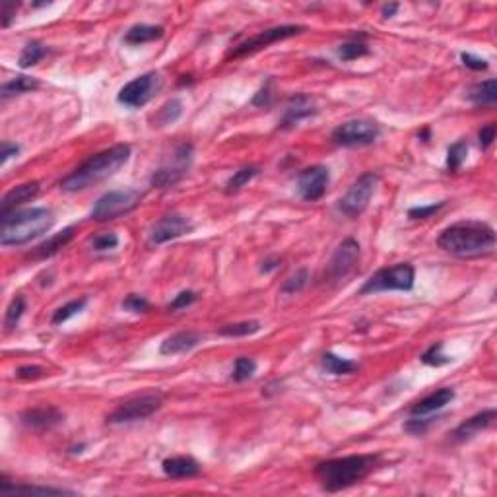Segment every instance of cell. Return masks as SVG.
Returning a JSON list of instances; mask_svg holds the SVG:
<instances>
[{
  "label": "cell",
  "mask_w": 497,
  "mask_h": 497,
  "mask_svg": "<svg viewBox=\"0 0 497 497\" xmlns=\"http://www.w3.org/2000/svg\"><path fill=\"white\" fill-rule=\"evenodd\" d=\"M379 466L381 454H350L319 462L313 472L322 490L327 493H337L364 482Z\"/></svg>",
  "instance_id": "6da1fadb"
},
{
  "label": "cell",
  "mask_w": 497,
  "mask_h": 497,
  "mask_svg": "<svg viewBox=\"0 0 497 497\" xmlns=\"http://www.w3.org/2000/svg\"><path fill=\"white\" fill-rule=\"evenodd\" d=\"M437 247L459 258L488 255L496 247V229L486 222H459L445 227L437 237Z\"/></svg>",
  "instance_id": "7a4b0ae2"
},
{
  "label": "cell",
  "mask_w": 497,
  "mask_h": 497,
  "mask_svg": "<svg viewBox=\"0 0 497 497\" xmlns=\"http://www.w3.org/2000/svg\"><path fill=\"white\" fill-rule=\"evenodd\" d=\"M131 154L132 148L129 144H117V146L103 150L99 154L89 155L82 165H78L70 175H66L60 181V189L65 192H80L89 187H95L97 183L115 175L123 165H126V161L131 160Z\"/></svg>",
  "instance_id": "3957f363"
},
{
  "label": "cell",
  "mask_w": 497,
  "mask_h": 497,
  "mask_svg": "<svg viewBox=\"0 0 497 497\" xmlns=\"http://www.w3.org/2000/svg\"><path fill=\"white\" fill-rule=\"evenodd\" d=\"M0 245L18 247L45 235L55 226V214L47 208H26L0 216Z\"/></svg>",
  "instance_id": "277c9868"
},
{
  "label": "cell",
  "mask_w": 497,
  "mask_h": 497,
  "mask_svg": "<svg viewBox=\"0 0 497 497\" xmlns=\"http://www.w3.org/2000/svg\"><path fill=\"white\" fill-rule=\"evenodd\" d=\"M416 282V271L408 263H398L395 266L381 268L361 285L359 295L381 292H410Z\"/></svg>",
  "instance_id": "5b68a950"
},
{
  "label": "cell",
  "mask_w": 497,
  "mask_h": 497,
  "mask_svg": "<svg viewBox=\"0 0 497 497\" xmlns=\"http://www.w3.org/2000/svg\"><path fill=\"white\" fill-rule=\"evenodd\" d=\"M142 200V192L136 189H117L105 192L103 197L95 200L92 208V219L95 222H109L121 216L131 214Z\"/></svg>",
  "instance_id": "8992f818"
},
{
  "label": "cell",
  "mask_w": 497,
  "mask_h": 497,
  "mask_svg": "<svg viewBox=\"0 0 497 497\" xmlns=\"http://www.w3.org/2000/svg\"><path fill=\"white\" fill-rule=\"evenodd\" d=\"M163 406V395L161 393H148V395L132 396L124 400L107 416V424H132L146 417L154 416L155 412Z\"/></svg>",
  "instance_id": "52a82bcc"
},
{
  "label": "cell",
  "mask_w": 497,
  "mask_h": 497,
  "mask_svg": "<svg viewBox=\"0 0 497 497\" xmlns=\"http://www.w3.org/2000/svg\"><path fill=\"white\" fill-rule=\"evenodd\" d=\"M192 158H195V146L189 144V142L179 144L171 152V158H169L168 163H163L161 168H158L154 171V175L150 179L152 187H155V189H169V187H175L177 183H181V179L187 175V171L190 169Z\"/></svg>",
  "instance_id": "ba28073f"
},
{
  "label": "cell",
  "mask_w": 497,
  "mask_h": 497,
  "mask_svg": "<svg viewBox=\"0 0 497 497\" xmlns=\"http://www.w3.org/2000/svg\"><path fill=\"white\" fill-rule=\"evenodd\" d=\"M377 185H379V175L377 173L367 171L364 175H359L348 189V192L338 200V212L344 214L346 218L361 216L367 210Z\"/></svg>",
  "instance_id": "9c48e42d"
},
{
  "label": "cell",
  "mask_w": 497,
  "mask_h": 497,
  "mask_svg": "<svg viewBox=\"0 0 497 497\" xmlns=\"http://www.w3.org/2000/svg\"><path fill=\"white\" fill-rule=\"evenodd\" d=\"M381 136V126L371 119H351L338 124L330 134V140L342 148L369 146Z\"/></svg>",
  "instance_id": "30bf717a"
},
{
  "label": "cell",
  "mask_w": 497,
  "mask_h": 497,
  "mask_svg": "<svg viewBox=\"0 0 497 497\" xmlns=\"http://www.w3.org/2000/svg\"><path fill=\"white\" fill-rule=\"evenodd\" d=\"M303 31H305L303 26H293V23H288V26H274V28H268V30L258 31L256 36L248 37L243 43L235 45L234 49L229 51V55H227V59H241V57L255 55V53L271 47L272 43H278V41H284V39H290V37L300 36Z\"/></svg>",
  "instance_id": "8fae6325"
},
{
  "label": "cell",
  "mask_w": 497,
  "mask_h": 497,
  "mask_svg": "<svg viewBox=\"0 0 497 497\" xmlns=\"http://www.w3.org/2000/svg\"><path fill=\"white\" fill-rule=\"evenodd\" d=\"M161 88V78L160 74L150 70V72L142 74L138 78H134L129 84H124L123 88L119 89L117 102L129 109H140L148 103L152 102L155 97V94L160 92Z\"/></svg>",
  "instance_id": "7c38bea8"
},
{
  "label": "cell",
  "mask_w": 497,
  "mask_h": 497,
  "mask_svg": "<svg viewBox=\"0 0 497 497\" xmlns=\"http://www.w3.org/2000/svg\"><path fill=\"white\" fill-rule=\"evenodd\" d=\"M359 243L356 239H344L337 247V251L332 253L327 266V282H342L344 278H348L351 272L356 271L359 261Z\"/></svg>",
  "instance_id": "4fadbf2b"
},
{
  "label": "cell",
  "mask_w": 497,
  "mask_h": 497,
  "mask_svg": "<svg viewBox=\"0 0 497 497\" xmlns=\"http://www.w3.org/2000/svg\"><path fill=\"white\" fill-rule=\"evenodd\" d=\"M192 229H195V226L185 214L169 212L161 216L152 226L150 234H148V243L150 245H163V243L179 239L183 235H189Z\"/></svg>",
  "instance_id": "5bb4252c"
},
{
  "label": "cell",
  "mask_w": 497,
  "mask_h": 497,
  "mask_svg": "<svg viewBox=\"0 0 497 497\" xmlns=\"http://www.w3.org/2000/svg\"><path fill=\"white\" fill-rule=\"evenodd\" d=\"M330 171L324 165H311L297 175V192L305 202H317L329 189Z\"/></svg>",
  "instance_id": "9a60e30c"
},
{
  "label": "cell",
  "mask_w": 497,
  "mask_h": 497,
  "mask_svg": "<svg viewBox=\"0 0 497 497\" xmlns=\"http://www.w3.org/2000/svg\"><path fill=\"white\" fill-rule=\"evenodd\" d=\"M317 115V102L313 95L309 94H295L292 95L285 103L284 115L280 119L278 126L282 131H290L293 126H297L301 121Z\"/></svg>",
  "instance_id": "2e32d148"
},
{
  "label": "cell",
  "mask_w": 497,
  "mask_h": 497,
  "mask_svg": "<svg viewBox=\"0 0 497 497\" xmlns=\"http://www.w3.org/2000/svg\"><path fill=\"white\" fill-rule=\"evenodd\" d=\"M20 422L26 427H30V430L45 432V430H53V427L62 424L65 422V414L59 408H55V406H41V408H30L22 412Z\"/></svg>",
  "instance_id": "e0dca14e"
},
{
  "label": "cell",
  "mask_w": 497,
  "mask_h": 497,
  "mask_svg": "<svg viewBox=\"0 0 497 497\" xmlns=\"http://www.w3.org/2000/svg\"><path fill=\"white\" fill-rule=\"evenodd\" d=\"M497 417V412L493 408L484 410V412H478L476 416L468 417L466 422H462L453 433H451V439L454 443H466L470 439H474L476 435H480L482 432H486L488 427L493 425Z\"/></svg>",
  "instance_id": "ac0fdd59"
},
{
  "label": "cell",
  "mask_w": 497,
  "mask_h": 497,
  "mask_svg": "<svg viewBox=\"0 0 497 497\" xmlns=\"http://www.w3.org/2000/svg\"><path fill=\"white\" fill-rule=\"evenodd\" d=\"M39 190H41V185L37 183V181L18 185V187H14L12 190H8L6 195H4V198H2V202H0V216L16 212L20 206L33 200V198L39 195Z\"/></svg>",
  "instance_id": "d6986e66"
},
{
  "label": "cell",
  "mask_w": 497,
  "mask_h": 497,
  "mask_svg": "<svg viewBox=\"0 0 497 497\" xmlns=\"http://www.w3.org/2000/svg\"><path fill=\"white\" fill-rule=\"evenodd\" d=\"M202 342V337L195 330H181L168 337L160 346L161 356H179V354H189Z\"/></svg>",
  "instance_id": "ffe728a7"
},
{
  "label": "cell",
  "mask_w": 497,
  "mask_h": 497,
  "mask_svg": "<svg viewBox=\"0 0 497 497\" xmlns=\"http://www.w3.org/2000/svg\"><path fill=\"white\" fill-rule=\"evenodd\" d=\"M454 400V388L443 387L437 388L435 393L427 395L422 398L420 403H416L410 408V416H430L435 414L439 410H443L447 404H451Z\"/></svg>",
  "instance_id": "44dd1931"
},
{
  "label": "cell",
  "mask_w": 497,
  "mask_h": 497,
  "mask_svg": "<svg viewBox=\"0 0 497 497\" xmlns=\"http://www.w3.org/2000/svg\"><path fill=\"white\" fill-rule=\"evenodd\" d=\"M161 470L168 478L173 480H183V478H195L200 474V462L192 457H169L161 462Z\"/></svg>",
  "instance_id": "7402d4cb"
},
{
  "label": "cell",
  "mask_w": 497,
  "mask_h": 497,
  "mask_svg": "<svg viewBox=\"0 0 497 497\" xmlns=\"http://www.w3.org/2000/svg\"><path fill=\"white\" fill-rule=\"evenodd\" d=\"M74 234H76V227L74 226L65 227L60 234H55L53 237H49L47 241H43L41 245H37V247L30 253V256L31 258H36V261H45V258H49V256L57 255L60 248H65L68 243L72 241Z\"/></svg>",
  "instance_id": "603a6c76"
},
{
  "label": "cell",
  "mask_w": 497,
  "mask_h": 497,
  "mask_svg": "<svg viewBox=\"0 0 497 497\" xmlns=\"http://www.w3.org/2000/svg\"><path fill=\"white\" fill-rule=\"evenodd\" d=\"M466 97L474 107H493L497 103V82L493 78L478 82L468 89Z\"/></svg>",
  "instance_id": "cb8c5ba5"
},
{
  "label": "cell",
  "mask_w": 497,
  "mask_h": 497,
  "mask_svg": "<svg viewBox=\"0 0 497 497\" xmlns=\"http://www.w3.org/2000/svg\"><path fill=\"white\" fill-rule=\"evenodd\" d=\"M165 33V30L161 26H150V23H136L129 28V31L124 33V43L126 45H144L158 41Z\"/></svg>",
  "instance_id": "d4e9b609"
},
{
  "label": "cell",
  "mask_w": 497,
  "mask_h": 497,
  "mask_svg": "<svg viewBox=\"0 0 497 497\" xmlns=\"http://www.w3.org/2000/svg\"><path fill=\"white\" fill-rule=\"evenodd\" d=\"M321 367L324 373L340 377V375H350V373L358 371L359 366L358 361H354V359L340 358V356L332 354V351H327V354H322Z\"/></svg>",
  "instance_id": "484cf974"
},
{
  "label": "cell",
  "mask_w": 497,
  "mask_h": 497,
  "mask_svg": "<svg viewBox=\"0 0 497 497\" xmlns=\"http://www.w3.org/2000/svg\"><path fill=\"white\" fill-rule=\"evenodd\" d=\"M41 86L39 84V80L37 78H31V76H16V78H12V80L4 82L2 86H0V97L2 99H8V97H12V95H20V94H26V92H33V89H37Z\"/></svg>",
  "instance_id": "4316f807"
},
{
  "label": "cell",
  "mask_w": 497,
  "mask_h": 497,
  "mask_svg": "<svg viewBox=\"0 0 497 497\" xmlns=\"http://www.w3.org/2000/svg\"><path fill=\"white\" fill-rule=\"evenodd\" d=\"M181 115H183V102L173 97V99H169L168 103H163L160 109H158V113H155L150 121H152V126H158V129H160V126L173 124Z\"/></svg>",
  "instance_id": "83f0119b"
},
{
  "label": "cell",
  "mask_w": 497,
  "mask_h": 497,
  "mask_svg": "<svg viewBox=\"0 0 497 497\" xmlns=\"http://www.w3.org/2000/svg\"><path fill=\"white\" fill-rule=\"evenodd\" d=\"M261 329H263L261 321L251 319V321L224 324V327L218 330V334L219 337H226V338H245V337H253V334H256Z\"/></svg>",
  "instance_id": "f1b7e54d"
},
{
  "label": "cell",
  "mask_w": 497,
  "mask_h": 497,
  "mask_svg": "<svg viewBox=\"0 0 497 497\" xmlns=\"http://www.w3.org/2000/svg\"><path fill=\"white\" fill-rule=\"evenodd\" d=\"M0 491L2 493H55V496H60V493H72V491L59 490V488H43V486H28V484H14L8 480L6 476L0 478Z\"/></svg>",
  "instance_id": "f546056e"
},
{
  "label": "cell",
  "mask_w": 497,
  "mask_h": 497,
  "mask_svg": "<svg viewBox=\"0 0 497 497\" xmlns=\"http://www.w3.org/2000/svg\"><path fill=\"white\" fill-rule=\"evenodd\" d=\"M258 175H261V168L258 165H245V168L237 169L234 175L227 179L226 195H234L237 190H241L245 185L251 183Z\"/></svg>",
  "instance_id": "4dcf8cb0"
},
{
  "label": "cell",
  "mask_w": 497,
  "mask_h": 497,
  "mask_svg": "<svg viewBox=\"0 0 497 497\" xmlns=\"http://www.w3.org/2000/svg\"><path fill=\"white\" fill-rule=\"evenodd\" d=\"M337 53L338 59L342 60V62H351V60L367 57V55L371 53V49H369V45H367L366 41H361V39H350V41L340 45Z\"/></svg>",
  "instance_id": "1f68e13d"
},
{
  "label": "cell",
  "mask_w": 497,
  "mask_h": 497,
  "mask_svg": "<svg viewBox=\"0 0 497 497\" xmlns=\"http://www.w3.org/2000/svg\"><path fill=\"white\" fill-rule=\"evenodd\" d=\"M47 53H49L47 45L41 43V41H30L23 47V51L20 53L18 65H20V68H31L37 62H41L47 57Z\"/></svg>",
  "instance_id": "d6a6232c"
},
{
  "label": "cell",
  "mask_w": 497,
  "mask_h": 497,
  "mask_svg": "<svg viewBox=\"0 0 497 497\" xmlns=\"http://www.w3.org/2000/svg\"><path fill=\"white\" fill-rule=\"evenodd\" d=\"M86 305H88V297H78V300L68 301V303H65L62 307H59L55 313H53L51 324L53 327H57V324H62V322L70 321L72 317L82 313Z\"/></svg>",
  "instance_id": "836d02e7"
},
{
  "label": "cell",
  "mask_w": 497,
  "mask_h": 497,
  "mask_svg": "<svg viewBox=\"0 0 497 497\" xmlns=\"http://www.w3.org/2000/svg\"><path fill=\"white\" fill-rule=\"evenodd\" d=\"M26 307H28V303H26V297H23V295H16L14 300L10 301V305H8L6 309V317H4V327H6L8 330L18 327V322H20V319H22L23 313H26Z\"/></svg>",
  "instance_id": "e575fe53"
},
{
  "label": "cell",
  "mask_w": 497,
  "mask_h": 497,
  "mask_svg": "<svg viewBox=\"0 0 497 497\" xmlns=\"http://www.w3.org/2000/svg\"><path fill=\"white\" fill-rule=\"evenodd\" d=\"M420 359H422V364H424V366H430V367H443L453 361V358H449L447 354H443V342H437V344H433V346H430V348L420 356Z\"/></svg>",
  "instance_id": "d590c367"
},
{
  "label": "cell",
  "mask_w": 497,
  "mask_h": 497,
  "mask_svg": "<svg viewBox=\"0 0 497 497\" xmlns=\"http://www.w3.org/2000/svg\"><path fill=\"white\" fill-rule=\"evenodd\" d=\"M468 155V142L466 140H459L454 142L453 146L449 148L447 152V168L449 171H459L462 168V163L466 161Z\"/></svg>",
  "instance_id": "8d00e7d4"
},
{
  "label": "cell",
  "mask_w": 497,
  "mask_h": 497,
  "mask_svg": "<svg viewBox=\"0 0 497 497\" xmlns=\"http://www.w3.org/2000/svg\"><path fill=\"white\" fill-rule=\"evenodd\" d=\"M307 284H309V271L307 268H300L295 274H292L290 278L285 280L284 284H282V288H280V292L284 293V295H295V293L303 292Z\"/></svg>",
  "instance_id": "74e56055"
},
{
  "label": "cell",
  "mask_w": 497,
  "mask_h": 497,
  "mask_svg": "<svg viewBox=\"0 0 497 497\" xmlns=\"http://www.w3.org/2000/svg\"><path fill=\"white\" fill-rule=\"evenodd\" d=\"M256 373V361L253 358H237L234 364V371H231V379L235 383H245L251 377H255Z\"/></svg>",
  "instance_id": "f35d334b"
},
{
  "label": "cell",
  "mask_w": 497,
  "mask_h": 497,
  "mask_svg": "<svg viewBox=\"0 0 497 497\" xmlns=\"http://www.w3.org/2000/svg\"><path fill=\"white\" fill-rule=\"evenodd\" d=\"M119 245V235L113 231H103V234L94 235L89 239V247L94 248L95 253H105V251H113Z\"/></svg>",
  "instance_id": "ab89813d"
},
{
  "label": "cell",
  "mask_w": 497,
  "mask_h": 497,
  "mask_svg": "<svg viewBox=\"0 0 497 497\" xmlns=\"http://www.w3.org/2000/svg\"><path fill=\"white\" fill-rule=\"evenodd\" d=\"M121 307L129 313H148L150 311V301L146 297H142L138 293H129L123 301Z\"/></svg>",
  "instance_id": "60d3db41"
},
{
  "label": "cell",
  "mask_w": 497,
  "mask_h": 497,
  "mask_svg": "<svg viewBox=\"0 0 497 497\" xmlns=\"http://www.w3.org/2000/svg\"><path fill=\"white\" fill-rule=\"evenodd\" d=\"M197 301H198L197 292H192V290H185V292L177 293L175 297H173V301L168 305V311L169 313H175V311L190 307V305H192V303H197Z\"/></svg>",
  "instance_id": "b9f144b4"
},
{
  "label": "cell",
  "mask_w": 497,
  "mask_h": 497,
  "mask_svg": "<svg viewBox=\"0 0 497 497\" xmlns=\"http://www.w3.org/2000/svg\"><path fill=\"white\" fill-rule=\"evenodd\" d=\"M433 424L432 417H425V416H412L404 424V430L408 433H412V435H424L425 432H427V427Z\"/></svg>",
  "instance_id": "7bdbcfd3"
},
{
  "label": "cell",
  "mask_w": 497,
  "mask_h": 497,
  "mask_svg": "<svg viewBox=\"0 0 497 497\" xmlns=\"http://www.w3.org/2000/svg\"><path fill=\"white\" fill-rule=\"evenodd\" d=\"M445 206V202H437V204H430V206H416V208H410L408 210V218L412 219H425L432 218L433 214H437L441 208Z\"/></svg>",
  "instance_id": "ee69618b"
},
{
  "label": "cell",
  "mask_w": 497,
  "mask_h": 497,
  "mask_svg": "<svg viewBox=\"0 0 497 497\" xmlns=\"http://www.w3.org/2000/svg\"><path fill=\"white\" fill-rule=\"evenodd\" d=\"M272 80H268L266 84H264L263 88L258 89L255 94V97L251 99V103L255 105V107H271L272 103Z\"/></svg>",
  "instance_id": "f6af8a7d"
},
{
  "label": "cell",
  "mask_w": 497,
  "mask_h": 497,
  "mask_svg": "<svg viewBox=\"0 0 497 497\" xmlns=\"http://www.w3.org/2000/svg\"><path fill=\"white\" fill-rule=\"evenodd\" d=\"M461 60L462 65L466 66V68H470V70H476V72H480V70H488V60L482 59V57H476V55H472V53H461Z\"/></svg>",
  "instance_id": "bcb514c9"
},
{
  "label": "cell",
  "mask_w": 497,
  "mask_h": 497,
  "mask_svg": "<svg viewBox=\"0 0 497 497\" xmlns=\"http://www.w3.org/2000/svg\"><path fill=\"white\" fill-rule=\"evenodd\" d=\"M45 375V367L41 366H22L16 369V377L22 381H33L43 377Z\"/></svg>",
  "instance_id": "7dc6e473"
},
{
  "label": "cell",
  "mask_w": 497,
  "mask_h": 497,
  "mask_svg": "<svg viewBox=\"0 0 497 497\" xmlns=\"http://www.w3.org/2000/svg\"><path fill=\"white\" fill-rule=\"evenodd\" d=\"M20 4L18 2H12V0H4L2 2V28H10V23L16 18V12H18Z\"/></svg>",
  "instance_id": "c3c4849f"
},
{
  "label": "cell",
  "mask_w": 497,
  "mask_h": 497,
  "mask_svg": "<svg viewBox=\"0 0 497 497\" xmlns=\"http://www.w3.org/2000/svg\"><path fill=\"white\" fill-rule=\"evenodd\" d=\"M478 140H480L482 150H488L493 144V140H496V124H486L482 131H480V134H478Z\"/></svg>",
  "instance_id": "681fc988"
},
{
  "label": "cell",
  "mask_w": 497,
  "mask_h": 497,
  "mask_svg": "<svg viewBox=\"0 0 497 497\" xmlns=\"http://www.w3.org/2000/svg\"><path fill=\"white\" fill-rule=\"evenodd\" d=\"M20 154V146L18 144H12V142H2V146H0V163L4 165L12 155H18Z\"/></svg>",
  "instance_id": "f907efd6"
},
{
  "label": "cell",
  "mask_w": 497,
  "mask_h": 497,
  "mask_svg": "<svg viewBox=\"0 0 497 497\" xmlns=\"http://www.w3.org/2000/svg\"><path fill=\"white\" fill-rule=\"evenodd\" d=\"M280 264H282V258L280 256H268L266 261L263 263V266H261V272H264V274H271V272L278 271Z\"/></svg>",
  "instance_id": "816d5d0a"
},
{
  "label": "cell",
  "mask_w": 497,
  "mask_h": 497,
  "mask_svg": "<svg viewBox=\"0 0 497 497\" xmlns=\"http://www.w3.org/2000/svg\"><path fill=\"white\" fill-rule=\"evenodd\" d=\"M398 8H400V4L390 2V4H385V6L381 8V14H383V18H393L398 12Z\"/></svg>",
  "instance_id": "f5cc1de1"
}]
</instances>
